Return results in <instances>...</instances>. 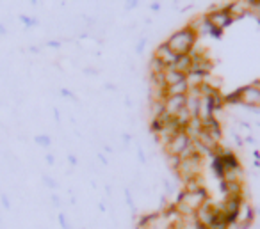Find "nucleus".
I'll list each match as a JSON object with an SVG mask.
<instances>
[{
  "mask_svg": "<svg viewBox=\"0 0 260 229\" xmlns=\"http://www.w3.org/2000/svg\"><path fill=\"white\" fill-rule=\"evenodd\" d=\"M185 80V75H182V73L175 71L173 68H166L162 73V84H164V89L166 87H171V86H177V84L184 82Z\"/></svg>",
  "mask_w": 260,
  "mask_h": 229,
  "instance_id": "12",
  "label": "nucleus"
},
{
  "mask_svg": "<svg viewBox=\"0 0 260 229\" xmlns=\"http://www.w3.org/2000/svg\"><path fill=\"white\" fill-rule=\"evenodd\" d=\"M202 123H203V132H205L212 140L219 142L221 135H223V133H221L219 119H217V118H210V119H205V121H202Z\"/></svg>",
  "mask_w": 260,
  "mask_h": 229,
  "instance_id": "10",
  "label": "nucleus"
},
{
  "mask_svg": "<svg viewBox=\"0 0 260 229\" xmlns=\"http://www.w3.org/2000/svg\"><path fill=\"white\" fill-rule=\"evenodd\" d=\"M196 40H198V34L187 25V27H184V29L171 34V36L168 37L166 45L177 55H184V54H191L192 48L196 47Z\"/></svg>",
  "mask_w": 260,
  "mask_h": 229,
  "instance_id": "2",
  "label": "nucleus"
},
{
  "mask_svg": "<svg viewBox=\"0 0 260 229\" xmlns=\"http://www.w3.org/2000/svg\"><path fill=\"white\" fill-rule=\"evenodd\" d=\"M196 220H198V224L205 225V227H212L214 222L217 220V217H219V208L214 206V204H210V201H207L205 204H203L202 208H200L198 211H196Z\"/></svg>",
  "mask_w": 260,
  "mask_h": 229,
  "instance_id": "6",
  "label": "nucleus"
},
{
  "mask_svg": "<svg viewBox=\"0 0 260 229\" xmlns=\"http://www.w3.org/2000/svg\"><path fill=\"white\" fill-rule=\"evenodd\" d=\"M207 201H209V192H207L205 186L200 190H192V192L182 190L177 203H175V206L180 211V215H194Z\"/></svg>",
  "mask_w": 260,
  "mask_h": 229,
  "instance_id": "1",
  "label": "nucleus"
},
{
  "mask_svg": "<svg viewBox=\"0 0 260 229\" xmlns=\"http://www.w3.org/2000/svg\"><path fill=\"white\" fill-rule=\"evenodd\" d=\"M239 103L248 107H260V82H253L246 87L237 89Z\"/></svg>",
  "mask_w": 260,
  "mask_h": 229,
  "instance_id": "4",
  "label": "nucleus"
},
{
  "mask_svg": "<svg viewBox=\"0 0 260 229\" xmlns=\"http://www.w3.org/2000/svg\"><path fill=\"white\" fill-rule=\"evenodd\" d=\"M191 144H192V139L184 132V130H182V132H178L177 135H175L173 139L164 146V151H166L168 157H180L182 151L187 149Z\"/></svg>",
  "mask_w": 260,
  "mask_h": 229,
  "instance_id": "5",
  "label": "nucleus"
},
{
  "mask_svg": "<svg viewBox=\"0 0 260 229\" xmlns=\"http://www.w3.org/2000/svg\"><path fill=\"white\" fill-rule=\"evenodd\" d=\"M153 57H155L162 66H166V68H171V66L175 64V61H177L178 55L175 54V52L171 50V48L168 47L166 43H162V45H159V47H157L155 55H153Z\"/></svg>",
  "mask_w": 260,
  "mask_h": 229,
  "instance_id": "9",
  "label": "nucleus"
},
{
  "mask_svg": "<svg viewBox=\"0 0 260 229\" xmlns=\"http://www.w3.org/2000/svg\"><path fill=\"white\" fill-rule=\"evenodd\" d=\"M228 13L232 15V18L237 20L244 15H249V0H239V2H230Z\"/></svg>",
  "mask_w": 260,
  "mask_h": 229,
  "instance_id": "13",
  "label": "nucleus"
},
{
  "mask_svg": "<svg viewBox=\"0 0 260 229\" xmlns=\"http://www.w3.org/2000/svg\"><path fill=\"white\" fill-rule=\"evenodd\" d=\"M171 68H173L175 71H178V73H182V75L187 77L189 73H191V68H192V55L191 54L178 55L177 61H175V64L171 66Z\"/></svg>",
  "mask_w": 260,
  "mask_h": 229,
  "instance_id": "11",
  "label": "nucleus"
},
{
  "mask_svg": "<svg viewBox=\"0 0 260 229\" xmlns=\"http://www.w3.org/2000/svg\"><path fill=\"white\" fill-rule=\"evenodd\" d=\"M205 20L210 25V29L219 30V32L223 29H226V27L234 22V18H232V15L228 13V9H212V8H210V11L205 15Z\"/></svg>",
  "mask_w": 260,
  "mask_h": 229,
  "instance_id": "3",
  "label": "nucleus"
},
{
  "mask_svg": "<svg viewBox=\"0 0 260 229\" xmlns=\"http://www.w3.org/2000/svg\"><path fill=\"white\" fill-rule=\"evenodd\" d=\"M38 142H41V144H45V146H48V144H50V139H48V137H38Z\"/></svg>",
  "mask_w": 260,
  "mask_h": 229,
  "instance_id": "14",
  "label": "nucleus"
},
{
  "mask_svg": "<svg viewBox=\"0 0 260 229\" xmlns=\"http://www.w3.org/2000/svg\"><path fill=\"white\" fill-rule=\"evenodd\" d=\"M164 114L175 118L185 107V96H164Z\"/></svg>",
  "mask_w": 260,
  "mask_h": 229,
  "instance_id": "8",
  "label": "nucleus"
},
{
  "mask_svg": "<svg viewBox=\"0 0 260 229\" xmlns=\"http://www.w3.org/2000/svg\"><path fill=\"white\" fill-rule=\"evenodd\" d=\"M196 229H209V227H205V225H202V224H200V225H198V227H196Z\"/></svg>",
  "mask_w": 260,
  "mask_h": 229,
  "instance_id": "15",
  "label": "nucleus"
},
{
  "mask_svg": "<svg viewBox=\"0 0 260 229\" xmlns=\"http://www.w3.org/2000/svg\"><path fill=\"white\" fill-rule=\"evenodd\" d=\"M253 218H255V211H253L251 204L242 201L237 210V215H235V225L239 229H248L249 224L253 222Z\"/></svg>",
  "mask_w": 260,
  "mask_h": 229,
  "instance_id": "7",
  "label": "nucleus"
}]
</instances>
